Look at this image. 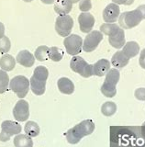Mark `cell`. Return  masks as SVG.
I'll return each instance as SVG.
<instances>
[{"label": "cell", "mask_w": 145, "mask_h": 147, "mask_svg": "<svg viewBox=\"0 0 145 147\" xmlns=\"http://www.w3.org/2000/svg\"><path fill=\"white\" fill-rule=\"evenodd\" d=\"M5 36V26L2 22H0V39Z\"/></svg>", "instance_id": "34"}, {"label": "cell", "mask_w": 145, "mask_h": 147, "mask_svg": "<svg viewBox=\"0 0 145 147\" xmlns=\"http://www.w3.org/2000/svg\"><path fill=\"white\" fill-rule=\"evenodd\" d=\"M120 77L119 71L117 68L109 69V71L107 73L105 81L101 86L102 94L107 98H113L117 94L116 85L119 83Z\"/></svg>", "instance_id": "3"}, {"label": "cell", "mask_w": 145, "mask_h": 147, "mask_svg": "<svg viewBox=\"0 0 145 147\" xmlns=\"http://www.w3.org/2000/svg\"><path fill=\"white\" fill-rule=\"evenodd\" d=\"M63 54H64V53L61 48L55 47V46L50 48L49 58L52 60L53 62H60L63 57Z\"/></svg>", "instance_id": "27"}, {"label": "cell", "mask_w": 145, "mask_h": 147, "mask_svg": "<svg viewBox=\"0 0 145 147\" xmlns=\"http://www.w3.org/2000/svg\"><path fill=\"white\" fill-rule=\"evenodd\" d=\"M58 88L61 93L65 95H72L75 91V85L72 80L67 77H61L57 82Z\"/></svg>", "instance_id": "16"}, {"label": "cell", "mask_w": 145, "mask_h": 147, "mask_svg": "<svg viewBox=\"0 0 145 147\" xmlns=\"http://www.w3.org/2000/svg\"><path fill=\"white\" fill-rule=\"evenodd\" d=\"M30 81L24 76H17L9 82V89L19 96L20 99L24 98L30 89Z\"/></svg>", "instance_id": "6"}, {"label": "cell", "mask_w": 145, "mask_h": 147, "mask_svg": "<svg viewBox=\"0 0 145 147\" xmlns=\"http://www.w3.org/2000/svg\"><path fill=\"white\" fill-rule=\"evenodd\" d=\"M120 10L119 5L111 3L107 5L103 11V20L106 23H114L119 18Z\"/></svg>", "instance_id": "13"}, {"label": "cell", "mask_w": 145, "mask_h": 147, "mask_svg": "<svg viewBox=\"0 0 145 147\" xmlns=\"http://www.w3.org/2000/svg\"><path fill=\"white\" fill-rule=\"evenodd\" d=\"M49 51H50V48L46 45L39 46L35 51V58L40 62L47 61L49 59Z\"/></svg>", "instance_id": "24"}, {"label": "cell", "mask_w": 145, "mask_h": 147, "mask_svg": "<svg viewBox=\"0 0 145 147\" xmlns=\"http://www.w3.org/2000/svg\"><path fill=\"white\" fill-rule=\"evenodd\" d=\"M140 65L145 69V48L140 52Z\"/></svg>", "instance_id": "33"}, {"label": "cell", "mask_w": 145, "mask_h": 147, "mask_svg": "<svg viewBox=\"0 0 145 147\" xmlns=\"http://www.w3.org/2000/svg\"><path fill=\"white\" fill-rule=\"evenodd\" d=\"M110 69V63L107 59H100L94 64V75L104 76Z\"/></svg>", "instance_id": "18"}, {"label": "cell", "mask_w": 145, "mask_h": 147, "mask_svg": "<svg viewBox=\"0 0 145 147\" xmlns=\"http://www.w3.org/2000/svg\"><path fill=\"white\" fill-rule=\"evenodd\" d=\"M16 66V59L9 54L3 55L0 59V67L4 71H12Z\"/></svg>", "instance_id": "20"}, {"label": "cell", "mask_w": 145, "mask_h": 147, "mask_svg": "<svg viewBox=\"0 0 145 147\" xmlns=\"http://www.w3.org/2000/svg\"><path fill=\"white\" fill-rule=\"evenodd\" d=\"M63 45H64L68 54L76 56L82 52L83 40L77 34H72L65 37L64 40H63Z\"/></svg>", "instance_id": "7"}, {"label": "cell", "mask_w": 145, "mask_h": 147, "mask_svg": "<svg viewBox=\"0 0 145 147\" xmlns=\"http://www.w3.org/2000/svg\"><path fill=\"white\" fill-rule=\"evenodd\" d=\"M21 132V126L16 121H5L1 124L0 141L7 142L13 135H17Z\"/></svg>", "instance_id": "9"}, {"label": "cell", "mask_w": 145, "mask_h": 147, "mask_svg": "<svg viewBox=\"0 0 145 147\" xmlns=\"http://www.w3.org/2000/svg\"><path fill=\"white\" fill-rule=\"evenodd\" d=\"M142 132L143 136L145 137V122H143L142 126Z\"/></svg>", "instance_id": "36"}, {"label": "cell", "mask_w": 145, "mask_h": 147, "mask_svg": "<svg viewBox=\"0 0 145 147\" xmlns=\"http://www.w3.org/2000/svg\"><path fill=\"white\" fill-rule=\"evenodd\" d=\"M67 1H69L72 4H75V3H77L78 1H80V0H67Z\"/></svg>", "instance_id": "37"}, {"label": "cell", "mask_w": 145, "mask_h": 147, "mask_svg": "<svg viewBox=\"0 0 145 147\" xmlns=\"http://www.w3.org/2000/svg\"><path fill=\"white\" fill-rule=\"evenodd\" d=\"M15 147H32L33 141L27 134H17L14 138Z\"/></svg>", "instance_id": "22"}, {"label": "cell", "mask_w": 145, "mask_h": 147, "mask_svg": "<svg viewBox=\"0 0 145 147\" xmlns=\"http://www.w3.org/2000/svg\"><path fill=\"white\" fill-rule=\"evenodd\" d=\"M42 3H44V4H46V5H51V4H52V3H54V1L55 0H40Z\"/></svg>", "instance_id": "35"}, {"label": "cell", "mask_w": 145, "mask_h": 147, "mask_svg": "<svg viewBox=\"0 0 145 147\" xmlns=\"http://www.w3.org/2000/svg\"><path fill=\"white\" fill-rule=\"evenodd\" d=\"M134 96L138 100H142V101L145 100V88L144 87L137 88L134 92Z\"/></svg>", "instance_id": "31"}, {"label": "cell", "mask_w": 145, "mask_h": 147, "mask_svg": "<svg viewBox=\"0 0 145 147\" xmlns=\"http://www.w3.org/2000/svg\"><path fill=\"white\" fill-rule=\"evenodd\" d=\"M11 47L10 40L8 39V37L4 36L2 39H0V53H7L9 52Z\"/></svg>", "instance_id": "29"}, {"label": "cell", "mask_w": 145, "mask_h": 147, "mask_svg": "<svg viewBox=\"0 0 145 147\" xmlns=\"http://www.w3.org/2000/svg\"><path fill=\"white\" fill-rule=\"evenodd\" d=\"M120 27L115 23H104L100 26V32L109 37L117 33Z\"/></svg>", "instance_id": "23"}, {"label": "cell", "mask_w": 145, "mask_h": 147, "mask_svg": "<svg viewBox=\"0 0 145 147\" xmlns=\"http://www.w3.org/2000/svg\"><path fill=\"white\" fill-rule=\"evenodd\" d=\"M96 125L91 119H85L75 127L71 128L66 132V140L71 144H76L85 136L90 135L95 131Z\"/></svg>", "instance_id": "1"}, {"label": "cell", "mask_w": 145, "mask_h": 147, "mask_svg": "<svg viewBox=\"0 0 145 147\" xmlns=\"http://www.w3.org/2000/svg\"><path fill=\"white\" fill-rule=\"evenodd\" d=\"M74 20L69 15H60L55 20V30L62 37H67L71 33Z\"/></svg>", "instance_id": "8"}, {"label": "cell", "mask_w": 145, "mask_h": 147, "mask_svg": "<svg viewBox=\"0 0 145 147\" xmlns=\"http://www.w3.org/2000/svg\"><path fill=\"white\" fill-rule=\"evenodd\" d=\"M127 56L129 58L135 57L140 53V45L136 42V41H128L123 46V50H122Z\"/></svg>", "instance_id": "21"}, {"label": "cell", "mask_w": 145, "mask_h": 147, "mask_svg": "<svg viewBox=\"0 0 145 147\" xmlns=\"http://www.w3.org/2000/svg\"><path fill=\"white\" fill-rule=\"evenodd\" d=\"M70 67L74 72L79 74L81 76L88 78L94 76V64H89L85 59L80 56H74L70 62Z\"/></svg>", "instance_id": "5"}, {"label": "cell", "mask_w": 145, "mask_h": 147, "mask_svg": "<svg viewBox=\"0 0 145 147\" xmlns=\"http://www.w3.org/2000/svg\"><path fill=\"white\" fill-rule=\"evenodd\" d=\"M108 42H109V44L112 47H114L116 49H120L123 47L126 43L124 30L120 28L117 33L108 37Z\"/></svg>", "instance_id": "15"}, {"label": "cell", "mask_w": 145, "mask_h": 147, "mask_svg": "<svg viewBox=\"0 0 145 147\" xmlns=\"http://www.w3.org/2000/svg\"><path fill=\"white\" fill-rule=\"evenodd\" d=\"M16 61L24 67H31L35 63V57L29 51L22 50L17 53Z\"/></svg>", "instance_id": "14"}, {"label": "cell", "mask_w": 145, "mask_h": 147, "mask_svg": "<svg viewBox=\"0 0 145 147\" xmlns=\"http://www.w3.org/2000/svg\"><path fill=\"white\" fill-rule=\"evenodd\" d=\"M24 2H27V3H30V2H31V1H33V0H23Z\"/></svg>", "instance_id": "38"}, {"label": "cell", "mask_w": 145, "mask_h": 147, "mask_svg": "<svg viewBox=\"0 0 145 147\" xmlns=\"http://www.w3.org/2000/svg\"><path fill=\"white\" fill-rule=\"evenodd\" d=\"M49 76V71L46 67L40 65L36 67L30 80V89L35 95H43L46 89V82Z\"/></svg>", "instance_id": "2"}, {"label": "cell", "mask_w": 145, "mask_h": 147, "mask_svg": "<svg viewBox=\"0 0 145 147\" xmlns=\"http://www.w3.org/2000/svg\"><path fill=\"white\" fill-rule=\"evenodd\" d=\"M143 20H145V18L142 15V13L137 7L134 10L126 11L122 13L121 15H119V23L122 29L128 30L138 26Z\"/></svg>", "instance_id": "4"}, {"label": "cell", "mask_w": 145, "mask_h": 147, "mask_svg": "<svg viewBox=\"0 0 145 147\" xmlns=\"http://www.w3.org/2000/svg\"><path fill=\"white\" fill-rule=\"evenodd\" d=\"M13 116L17 121H26L30 117V106L24 99H19L13 109Z\"/></svg>", "instance_id": "11"}, {"label": "cell", "mask_w": 145, "mask_h": 147, "mask_svg": "<svg viewBox=\"0 0 145 147\" xmlns=\"http://www.w3.org/2000/svg\"><path fill=\"white\" fill-rule=\"evenodd\" d=\"M78 22L80 30L84 33H89L95 25V18L89 12H82L78 17Z\"/></svg>", "instance_id": "12"}, {"label": "cell", "mask_w": 145, "mask_h": 147, "mask_svg": "<svg viewBox=\"0 0 145 147\" xmlns=\"http://www.w3.org/2000/svg\"><path fill=\"white\" fill-rule=\"evenodd\" d=\"M54 10L59 15H67L72 10V4L67 0H55Z\"/></svg>", "instance_id": "19"}, {"label": "cell", "mask_w": 145, "mask_h": 147, "mask_svg": "<svg viewBox=\"0 0 145 147\" xmlns=\"http://www.w3.org/2000/svg\"><path fill=\"white\" fill-rule=\"evenodd\" d=\"M9 84V76L6 71L0 70V94H3L7 90Z\"/></svg>", "instance_id": "28"}, {"label": "cell", "mask_w": 145, "mask_h": 147, "mask_svg": "<svg viewBox=\"0 0 145 147\" xmlns=\"http://www.w3.org/2000/svg\"><path fill=\"white\" fill-rule=\"evenodd\" d=\"M130 58L122 52V51H119L117 52L111 58V63L113 66H115L117 69H121L125 67L127 64L129 63Z\"/></svg>", "instance_id": "17"}, {"label": "cell", "mask_w": 145, "mask_h": 147, "mask_svg": "<svg viewBox=\"0 0 145 147\" xmlns=\"http://www.w3.org/2000/svg\"><path fill=\"white\" fill-rule=\"evenodd\" d=\"M103 40V33L98 30H92L87 35L83 41L84 52L91 53L97 49L98 44Z\"/></svg>", "instance_id": "10"}, {"label": "cell", "mask_w": 145, "mask_h": 147, "mask_svg": "<svg viewBox=\"0 0 145 147\" xmlns=\"http://www.w3.org/2000/svg\"><path fill=\"white\" fill-rule=\"evenodd\" d=\"M92 8V3L90 0H81L79 4V9L83 12H88Z\"/></svg>", "instance_id": "30"}, {"label": "cell", "mask_w": 145, "mask_h": 147, "mask_svg": "<svg viewBox=\"0 0 145 147\" xmlns=\"http://www.w3.org/2000/svg\"><path fill=\"white\" fill-rule=\"evenodd\" d=\"M113 3H115L117 5H127V6H130V5L133 4L134 0H112Z\"/></svg>", "instance_id": "32"}, {"label": "cell", "mask_w": 145, "mask_h": 147, "mask_svg": "<svg viewBox=\"0 0 145 147\" xmlns=\"http://www.w3.org/2000/svg\"><path fill=\"white\" fill-rule=\"evenodd\" d=\"M24 131L30 137H36L40 133V127L35 121H28L24 127Z\"/></svg>", "instance_id": "26"}, {"label": "cell", "mask_w": 145, "mask_h": 147, "mask_svg": "<svg viewBox=\"0 0 145 147\" xmlns=\"http://www.w3.org/2000/svg\"><path fill=\"white\" fill-rule=\"evenodd\" d=\"M117 111V105L112 101H107L101 107V112L104 116L111 117Z\"/></svg>", "instance_id": "25"}]
</instances>
